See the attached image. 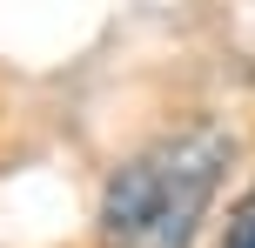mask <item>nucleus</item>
I'll return each mask as SVG.
<instances>
[{"instance_id":"f257e3e1","label":"nucleus","mask_w":255,"mask_h":248,"mask_svg":"<svg viewBox=\"0 0 255 248\" xmlns=\"http://www.w3.org/2000/svg\"><path fill=\"white\" fill-rule=\"evenodd\" d=\"M235 141L208 121L148 141L101 188V248H188L222 188Z\"/></svg>"},{"instance_id":"f03ea898","label":"nucleus","mask_w":255,"mask_h":248,"mask_svg":"<svg viewBox=\"0 0 255 248\" xmlns=\"http://www.w3.org/2000/svg\"><path fill=\"white\" fill-rule=\"evenodd\" d=\"M222 248H255V188H249L242 201H235L229 228H222Z\"/></svg>"}]
</instances>
